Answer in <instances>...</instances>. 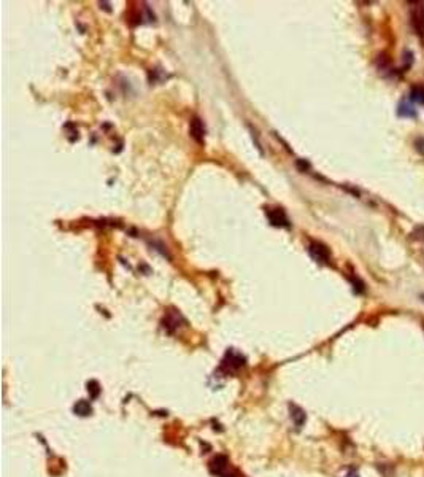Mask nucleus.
Wrapping results in <instances>:
<instances>
[{"label":"nucleus","instance_id":"nucleus-1","mask_svg":"<svg viewBox=\"0 0 424 477\" xmlns=\"http://www.w3.org/2000/svg\"><path fill=\"white\" fill-rule=\"evenodd\" d=\"M410 23L418 35H424V3H412L410 6Z\"/></svg>","mask_w":424,"mask_h":477},{"label":"nucleus","instance_id":"nucleus-2","mask_svg":"<svg viewBox=\"0 0 424 477\" xmlns=\"http://www.w3.org/2000/svg\"><path fill=\"white\" fill-rule=\"evenodd\" d=\"M242 366H245V358L237 353V351H227L226 359L222 361V369H226L227 372H234L239 371Z\"/></svg>","mask_w":424,"mask_h":477},{"label":"nucleus","instance_id":"nucleus-3","mask_svg":"<svg viewBox=\"0 0 424 477\" xmlns=\"http://www.w3.org/2000/svg\"><path fill=\"white\" fill-rule=\"evenodd\" d=\"M308 252L311 254V258L318 262H328L331 258V253L329 250L326 248L323 244H319V242H311L310 247H308Z\"/></svg>","mask_w":424,"mask_h":477},{"label":"nucleus","instance_id":"nucleus-4","mask_svg":"<svg viewBox=\"0 0 424 477\" xmlns=\"http://www.w3.org/2000/svg\"><path fill=\"white\" fill-rule=\"evenodd\" d=\"M189 132H191V137H192L194 140L199 142V143H202L204 142V137H205V126H204V123L200 121L199 118H194L191 121Z\"/></svg>","mask_w":424,"mask_h":477},{"label":"nucleus","instance_id":"nucleus-5","mask_svg":"<svg viewBox=\"0 0 424 477\" xmlns=\"http://www.w3.org/2000/svg\"><path fill=\"white\" fill-rule=\"evenodd\" d=\"M267 217L270 220V223L273 226H289L288 218L284 215V212L281 209H273V210H267Z\"/></svg>","mask_w":424,"mask_h":477},{"label":"nucleus","instance_id":"nucleus-6","mask_svg":"<svg viewBox=\"0 0 424 477\" xmlns=\"http://www.w3.org/2000/svg\"><path fill=\"white\" fill-rule=\"evenodd\" d=\"M397 115L400 118H415L416 116V108L413 105V102H410L407 99L400 100L399 107H397Z\"/></svg>","mask_w":424,"mask_h":477},{"label":"nucleus","instance_id":"nucleus-7","mask_svg":"<svg viewBox=\"0 0 424 477\" xmlns=\"http://www.w3.org/2000/svg\"><path fill=\"white\" fill-rule=\"evenodd\" d=\"M210 468H212V473L216 474L219 477H227L226 474V469H227V458L226 457H216L212 463H210Z\"/></svg>","mask_w":424,"mask_h":477},{"label":"nucleus","instance_id":"nucleus-8","mask_svg":"<svg viewBox=\"0 0 424 477\" xmlns=\"http://www.w3.org/2000/svg\"><path fill=\"white\" fill-rule=\"evenodd\" d=\"M289 409H291V418H293L296 428H302V425L305 423V418H307L305 417V412L301 409V407H297L294 404H291Z\"/></svg>","mask_w":424,"mask_h":477},{"label":"nucleus","instance_id":"nucleus-9","mask_svg":"<svg viewBox=\"0 0 424 477\" xmlns=\"http://www.w3.org/2000/svg\"><path fill=\"white\" fill-rule=\"evenodd\" d=\"M73 411L78 413V415L86 417V415H89V413L92 412V407H91V404L88 403V401H78V403L75 404Z\"/></svg>","mask_w":424,"mask_h":477},{"label":"nucleus","instance_id":"nucleus-10","mask_svg":"<svg viewBox=\"0 0 424 477\" xmlns=\"http://www.w3.org/2000/svg\"><path fill=\"white\" fill-rule=\"evenodd\" d=\"M410 99L420 102V103H424V89H421V88H413Z\"/></svg>","mask_w":424,"mask_h":477},{"label":"nucleus","instance_id":"nucleus-11","mask_svg":"<svg viewBox=\"0 0 424 477\" xmlns=\"http://www.w3.org/2000/svg\"><path fill=\"white\" fill-rule=\"evenodd\" d=\"M342 477H359V474H358V471H356V469L350 468L348 471L345 473V476H342Z\"/></svg>","mask_w":424,"mask_h":477}]
</instances>
